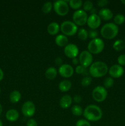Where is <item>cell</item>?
I'll return each mask as SVG.
<instances>
[{
    "mask_svg": "<svg viewBox=\"0 0 125 126\" xmlns=\"http://www.w3.org/2000/svg\"><path fill=\"white\" fill-rule=\"evenodd\" d=\"M75 126H91V124L85 119H79L76 123Z\"/></svg>",
    "mask_w": 125,
    "mask_h": 126,
    "instance_id": "d6a6232c",
    "label": "cell"
},
{
    "mask_svg": "<svg viewBox=\"0 0 125 126\" xmlns=\"http://www.w3.org/2000/svg\"><path fill=\"white\" fill-rule=\"evenodd\" d=\"M77 36L80 40L85 41L88 37V32L85 28H80L78 30Z\"/></svg>",
    "mask_w": 125,
    "mask_h": 126,
    "instance_id": "4316f807",
    "label": "cell"
},
{
    "mask_svg": "<svg viewBox=\"0 0 125 126\" xmlns=\"http://www.w3.org/2000/svg\"><path fill=\"white\" fill-rule=\"evenodd\" d=\"M78 59H79V62L80 65L85 68L90 66L93 63V55L87 50L82 51L80 54Z\"/></svg>",
    "mask_w": 125,
    "mask_h": 126,
    "instance_id": "9c48e42d",
    "label": "cell"
},
{
    "mask_svg": "<svg viewBox=\"0 0 125 126\" xmlns=\"http://www.w3.org/2000/svg\"><path fill=\"white\" fill-rule=\"evenodd\" d=\"M117 62L118 65L120 66H125V54H121L119 55L117 59Z\"/></svg>",
    "mask_w": 125,
    "mask_h": 126,
    "instance_id": "836d02e7",
    "label": "cell"
},
{
    "mask_svg": "<svg viewBox=\"0 0 125 126\" xmlns=\"http://www.w3.org/2000/svg\"><path fill=\"white\" fill-rule=\"evenodd\" d=\"M35 111L36 107L31 101H26L22 105V113L25 117L31 118L34 116Z\"/></svg>",
    "mask_w": 125,
    "mask_h": 126,
    "instance_id": "30bf717a",
    "label": "cell"
},
{
    "mask_svg": "<svg viewBox=\"0 0 125 126\" xmlns=\"http://www.w3.org/2000/svg\"><path fill=\"white\" fill-rule=\"evenodd\" d=\"M6 118L9 121L15 122L18 120L19 118V113L15 109L9 110L6 114Z\"/></svg>",
    "mask_w": 125,
    "mask_h": 126,
    "instance_id": "e0dca14e",
    "label": "cell"
},
{
    "mask_svg": "<svg viewBox=\"0 0 125 126\" xmlns=\"http://www.w3.org/2000/svg\"><path fill=\"white\" fill-rule=\"evenodd\" d=\"M92 97L96 102H104L107 97V91L104 87L98 86L93 90Z\"/></svg>",
    "mask_w": 125,
    "mask_h": 126,
    "instance_id": "ba28073f",
    "label": "cell"
},
{
    "mask_svg": "<svg viewBox=\"0 0 125 126\" xmlns=\"http://www.w3.org/2000/svg\"><path fill=\"white\" fill-rule=\"evenodd\" d=\"M104 47L105 45L102 39L97 38L91 39L88 43V51L91 54H98L103 51Z\"/></svg>",
    "mask_w": 125,
    "mask_h": 126,
    "instance_id": "277c9868",
    "label": "cell"
},
{
    "mask_svg": "<svg viewBox=\"0 0 125 126\" xmlns=\"http://www.w3.org/2000/svg\"><path fill=\"white\" fill-rule=\"evenodd\" d=\"M75 71L77 74L79 75H82L85 76H88L89 75V70H88L87 68L84 67V66H82V65H77L76 66Z\"/></svg>",
    "mask_w": 125,
    "mask_h": 126,
    "instance_id": "d4e9b609",
    "label": "cell"
},
{
    "mask_svg": "<svg viewBox=\"0 0 125 126\" xmlns=\"http://www.w3.org/2000/svg\"><path fill=\"white\" fill-rule=\"evenodd\" d=\"M121 3H123V4L125 5V0H121Z\"/></svg>",
    "mask_w": 125,
    "mask_h": 126,
    "instance_id": "f6af8a7d",
    "label": "cell"
},
{
    "mask_svg": "<svg viewBox=\"0 0 125 126\" xmlns=\"http://www.w3.org/2000/svg\"><path fill=\"white\" fill-rule=\"evenodd\" d=\"M114 23L116 25H122L125 22V17L123 14H118L114 17Z\"/></svg>",
    "mask_w": 125,
    "mask_h": 126,
    "instance_id": "83f0119b",
    "label": "cell"
},
{
    "mask_svg": "<svg viewBox=\"0 0 125 126\" xmlns=\"http://www.w3.org/2000/svg\"><path fill=\"white\" fill-rule=\"evenodd\" d=\"M109 71V68L105 63L97 61L93 63L89 66V73L93 78H100L105 76Z\"/></svg>",
    "mask_w": 125,
    "mask_h": 126,
    "instance_id": "7a4b0ae2",
    "label": "cell"
},
{
    "mask_svg": "<svg viewBox=\"0 0 125 126\" xmlns=\"http://www.w3.org/2000/svg\"><path fill=\"white\" fill-rule=\"evenodd\" d=\"M83 5L82 0H71L69 1V6L74 9H78Z\"/></svg>",
    "mask_w": 125,
    "mask_h": 126,
    "instance_id": "484cf974",
    "label": "cell"
},
{
    "mask_svg": "<svg viewBox=\"0 0 125 126\" xmlns=\"http://www.w3.org/2000/svg\"><path fill=\"white\" fill-rule=\"evenodd\" d=\"M60 30L64 35L66 36H72L77 33L78 27L71 21H64L60 26Z\"/></svg>",
    "mask_w": 125,
    "mask_h": 126,
    "instance_id": "5b68a950",
    "label": "cell"
},
{
    "mask_svg": "<svg viewBox=\"0 0 125 126\" xmlns=\"http://www.w3.org/2000/svg\"><path fill=\"white\" fill-rule=\"evenodd\" d=\"M114 84V80L112 77H107L104 79V88L109 89L112 87Z\"/></svg>",
    "mask_w": 125,
    "mask_h": 126,
    "instance_id": "f546056e",
    "label": "cell"
},
{
    "mask_svg": "<svg viewBox=\"0 0 125 126\" xmlns=\"http://www.w3.org/2000/svg\"><path fill=\"white\" fill-rule=\"evenodd\" d=\"M72 102V98L69 95H64L60 100V105L62 109H67L71 107Z\"/></svg>",
    "mask_w": 125,
    "mask_h": 126,
    "instance_id": "2e32d148",
    "label": "cell"
},
{
    "mask_svg": "<svg viewBox=\"0 0 125 126\" xmlns=\"http://www.w3.org/2000/svg\"><path fill=\"white\" fill-rule=\"evenodd\" d=\"M125 47V43L121 39H118L114 42L113 44V48L116 51H121L123 50L124 48Z\"/></svg>",
    "mask_w": 125,
    "mask_h": 126,
    "instance_id": "603a6c76",
    "label": "cell"
},
{
    "mask_svg": "<svg viewBox=\"0 0 125 126\" xmlns=\"http://www.w3.org/2000/svg\"><path fill=\"white\" fill-rule=\"evenodd\" d=\"M0 126H3V124H2V122L1 119H0Z\"/></svg>",
    "mask_w": 125,
    "mask_h": 126,
    "instance_id": "ee69618b",
    "label": "cell"
},
{
    "mask_svg": "<svg viewBox=\"0 0 125 126\" xmlns=\"http://www.w3.org/2000/svg\"><path fill=\"white\" fill-rule=\"evenodd\" d=\"M97 3H98V6L99 7H102L107 6L108 4V3H109V1L107 0H99V1H98Z\"/></svg>",
    "mask_w": 125,
    "mask_h": 126,
    "instance_id": "8d00e7d4",
    "label": "cell"
},
{
    "mask_svg": "<svg viewBox=\"0 0 125 126\" xmlns=\"http://www.w3.org/2000/svg\"><path fill=\"white\" fill-rule=\"evenodd\" d=\"M88 17L87 12L82 9L77 10L72 15L73 22L77 26L85 25L87 22Z\"/></svg>",
    "mask_w": 125,
    "mask_h": 126,
    "instance_id": "52a82bcc",
    "label": "cell"
},
{
    "mask_svg": "<svg viewBox=\"0 0 125 126\" xmlns=\"http://www.w3.org/2000/svg\"><path fill=\"white\" fill-rule=\"evenodd\" d=\"M72 62L74 65H77L78 63H80L79 59H77V58H74V59H72Z\"/></svg>",
    "mask_w": 125,
    "mask_h": 126,
    "instance_id": "ab89813d",
    "label": "cell"
},
{
    "mask_svg": "<svg viewBox=\"0 0 125 126\" xmlns=\"http://www.w3.org/2000/svg\"><path fill=\"white\" fill-rule=\"evenodd\" d=\"M74 101L75 103H79L82 102V98L80 95H75L73 98Z\"/></svg>",
    "mask_w": 125,
    "mask_h": 126,
    "instance_id": "74e56055",
    "label": "cell"
},
{
    "mask_svg": "<svg viewBox=\"0 0 125 126\" xmlns=\"http://www.w3.org/2000/svg\"><path fill=\"white\" fill-rule=\"evenodd\" d=\"M89 12H90L91 15V14H97V9L96 8H94V7H93V8Z\"/></svg>",
    "mask_w": 125,
    "mask_h": 126,
    "instance_id": "60d3db41",
    "label": "cell"
},
{
    "mask_svg": "<svg viewBox=\"0 0 125 126\" xmlns=\"http://www.w3.org/2000/svg\"><path fill=\"white\" fill-rule=\"evenodd\" d=\"M26 126H38V124L35 119H29L27 121Z\"/></svg>",
    "mask_w": 125,
    "mask_h": 126,
    "instance_id": "d590c367",
    "label": "cell"
},
{
    "mask_svg": "<svg viewBox=\"0 0 125 126\" xmlns=\"http://www.w3.org/2000/svg\"><path fill=\"white\" fill-rule=\"evenodd\" d=\"M109 73L112 78H119L123 75L124 69L118 64H115L109 69Z\"/></svg>",
    "mask_w": 125,
    "mask_h": 126,
    "instance_id": "4fadbf2b",
    "label": "cell"
},
{
    "mask_svg": "<svg viewBox=\"0 0 125 126\" xmlns=\"http://www.w3.org/2000/svg\"><path fill=\"white\" fill-rule=\"evenodd\" d=\"M58 72L62 77L68 78H71L74 75V70L71 65L68 64H62L59 68Z\"/></svg>",
    "mask_w": 125,
    "mask_h": 126,
    "instance_id": "7c38bea8",
    "label": "cell"
},
{
    "mask_svg": "<svg viewBox=\"0 0 125 126\" xmlns=\"http://www.w3.org/2000/svg\"><path fill=\"white\" fill-rule=\"evenodd\" d=\"M98 36V33L95 30H90L88 32V36L92 39L97 38V36Z\"/></svg>",
    "mask_w": 125,
    "mask_h": 126,
    "instance_id": "e575fe53",
    "label": "cell"
},
{
    "mask_svg": "<svg viewBox=\"0 0 125 126\" xmlns=\"http://www.w3.org/2000/svg\"><path fill=\"white\" fill-rule=\"evenodd\" d=\"M57 73V70L55 67H49L45 71V76L48 79L53 80L56 77Z\"/></svg>",
    "mask_w": 125,
    "mask_h": 126,
    "instance_id": "44dd1931",
    "label": "cell"
},
{
    "mask_svg": "<svg viewBox=\"0 0 125 126\" xmlns=\"http://www.w3.org/2000/svg\"></svg>",
    "mask_w": 125,
    "mask_h": 126,
    "instance_id": "7dc6e473",
    "label": "cell"
},
{
    "mask_svg": "<svg viewBox=\"0 0 125 126\" xmlns=\"http://www.w3.org/2000/svg\"><path fill=\"white\" fill-rule=\"evenodd\" d=\"M119 32L118 25L110 22L104 24L100 29V33L102 36L107 39H112L117 36Z\"/></svg>",
    "mask_w": 125,
    "mask_h": 126,
    "instance_id": "3957f363",
    "label": "cell"
},
{
    "mask_svg": "<svg viewBox=\"0 0 125 126\" xmlns=\"http://www.w3.org/2000/svg\"><path fill=\"white\" fill-rule=\"evenodd\" d=\"M72 87V83L69 80H63L59 84V89L62 92H66L69 91Z\"/></svg>",
    "mask_w": 125,
    "mask_h": 126,
    "instance_id": "ffe728a7",
    "label": "cell"
},
{
    "mask_svg": "<svg viewBox=\"0 0 125 126\" xmlns=\"http://www.w3.org/2000/svg\"><path fill=\"white\" fill-rule=\"evenodd\" d=\"M22 95L18 91H13L9 95V99L12 103H17L20 100Z\"/></svg>",
    "mask_w": 125,
    "mask_h": 126,
    "instance_id": "7402d4cb",
    "label": "cell"
},
{
    "mask_svg": "<svg viewBox=\"0 0 125 126\" xmlns=\"http://www.w3.org/2000/svg\"><path fill=\"white\" fill-rule=\"evenodd\" d=\"M0 93H1V89H0Z\"/></svg>",
    "mask_w": 125,
    "mask_h": 126,
    "instance_id": "bcb514c9",
    "label": "cell"
},
{
    "mask_svg": "<svg viewBox=\"0 0 125 126\" xmlns=\"http://www.w3.org/2000/svg\"><path fill=\"white\" fill-rule=\"evenodd\" d=\"M79 50L75 44H68L64 49V53L65 55L69 59H74L78 55Z\"/></svg>",
    "mask_w": 125,
    "mask_h": 126,
    "instance_id": "8fae6325",
    "label": "cell"
},
{
    "mask_svg": "<svg viewBox=\"0 0 125 126\" xmlns=\"http://www.w3.org/2000/svg\"><path fill=\"white\" fill-rule=\"evenodd\" d=\"M68 38L64 34H59L55 38V43L60 47H66L68 44Z\"/></svg>",
    "mask_w": 125,
    "mask_h": 126,
    "instance_id": "d6986e66",
    "label": "cell"
},
{
    "mask_svg": "<svg viewBox=\"0 0 125 126\" xmlns=\"http://www.w3.org/2000/svg\"><path fill=\"white\" fill-rule=\"evenodd\" d=\"M87 25L91 30H95L100 26L101 19L97 14H91L88 17Z\"/></svg>",
    "mask_w": 125,
    "mask_h": 126,
    "instance_id": "5bb4252c",
    "label": "cell"
},
{
    "mask_svg": "<svg viewBox=\"0 0 125 126\" xmlns=\"http://www.w3.org/2000/svg\"><path fill=\"white\" fill-rule=\"evenodd\" d=\"M83 114L88 121L96 122L101 119L102 117V111L98 106L96 105H89L85 108Z\"/></svg>",
    "mask_w": 125,
    "mask_h": 126,
    "instance_id": "6da1fadb",
    "label": "cell"
},
{
    "mask_svg": "<svg viewBox=\"0 0 125 126\" xmlns=\"http://www.w3.org/2000/svg\"><path fill=\"white\" fill-rule=\"evenodd\" d=\"M71 112H72V114L76 116H82L83 113L82 107L78 105H75L72 106V108H71Z\"/></svg>",
    "mask_w": 125,
    "mask_h": 126,
    "instance_id": "cb8c5ba5",
    "label": "cell"
},
{
    "mask_svg": "<svg viewBox=\"0 0 125 126\" xmlns=\"http://www.w3.org/2000/svg\"><path fill=\"white\" fill-rule=\"evenodd\" d=\"M2 105H1V103H0V115H1V113H2Z\"/></svg>",
    "mask_w": 125,
    "mask_h": 126,
    "instance_id": "7bdbcfd3",
    "label": "cell"
},
{
    "mask_svg": "<svg viewBox=\"0 0 125 126\" xmlns=\"http://www.w3.org/2000/svg\"><path fill=\"white\" fill-rule=\"evenodd\" d=\"M55 64L56 65H58V66H61L62 65V60L61 59V58L60 57H57L56 59H55Z\"/></svg>",
    "mask_w": 125,
    "mask_h": 126,
    "instance_id": "f35d334b",
    "label": "cell"
},
{
    "mask_svg": "<svg viewBox=\"0 0 125 126\" xmlns=\"http://www.w3.org/2000/svg\"><path fill=\"white\" fill-rule=\"evenodd\" d=\"M69 1L58 0L53 2V9L55 12L60 16H65L69 11V7L67 2Z\"/></svg>",
    "mask_w": 125,
    "mask_h": 126,
    "instance_id": "8992f818",
    "label": "cell"
},
{
    "mask_svg": "<svg viewBox=\"0 0 125 126\" xmlns=\"http://www.w3.org/2000/svg\"><path fill=\"white\" fill-rule=\"evenodd\" d=\"M60 27L56 22H51L47 27V32L50 35H56L59 33Z\"/></svg>",
    "mask_w": 125,
    "mask_h": 126,
    "instance_id": "ac0fdd59",
    "label": "cell"
},
{
    "mask_svg": "<svg viewBox=\"0 0 125 126\" xmlns=\"http://www.w3.org/2000/svg\"><path fill=\"white\" fill-rule=\"evenodd\" d=\"M3 78H4L3 71L1 70V68H0V81L3 79Z\"/></svg>",
    "mask_w": 125,
    "mask_h": 126,
    "instance_id": "b9f144b4",
    "label": "cell"
},
{
    "mask_svg": "<svg viewBox=\"0 0 125 126\" xmlns=\"http://www.w3.org/2000/svg\"><path fill=\"white\" fill-rule=\"evenodd\" d=\"M98 16L100 19L104 20L105 21H108L111 20L113 17V14L112 11L108 8L101 9L98 12Z\"/></svg>",
    "mask_w": 125,
    "mask_h": 126,
    "instance_id": "9a60e30c",
    "label": "cell"
},
{
    "mask_svg": "<svg viewBox=\"0 0 125 126\" xmlns=\"http://www.w3.org/2000/svg\"><path fill=\"white\" fill-rule=\"evenodd\" d=\"M93 8V3L91 1H86L83 3V11H90Z\"/></svg>",
    "mask_w": 125,
    "mask_h": 126,
    "instance_id": "4dcf8cb0",
    "label": "cell"
},
{
    "mask_svg": "<svg viewBox=\"0 0 125 126\" xmlns=\"http://www.w3.org/2000/svg\"><path fill=\"white\" fill-rule=\"evenodd\" d=\"M53 7V4L51 2L48 1V2H45L43 4L42 7V11L44 12V14H48L51 11Z\"/></svg>",
    "mask_w": 125,
    "mask_h": 126,
    "instance_id": "f1b7e54d",
    "label": "cell"
},
{
    "mask_svg": "<svg viewBox=\"0 0 125 126\" xmlns=\"http://www.w3.org/2000/svg\"><path fill=\"white\" fill-rule=\"evenodd\" d=\"M92 82V78L90 76H85L81 81V84L84 87H87L89 86Z\"/></svg>",
    "mask_w": 125,
    "mask_h": 126,
    "instance_id": "1f68e13d",
    "label": "cell"
}]
</instances>
